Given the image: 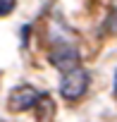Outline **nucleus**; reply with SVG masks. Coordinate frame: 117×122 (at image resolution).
<instances>
[{
    "label": "nucleus",
    "instance_id": "1",
    "mask_svg": "<svg viewBox=\"0 0 117 122\" xmlns=\"http://www.w3.org/2000/svg\"><path fill=\"white\" fill-rule=\"evenodd\" d=\"M88 84H91L88 72L81 70V67H77V70H72V72L65 74V79H62V84H60V93H62V98H67V101H79V98L88 91Z\"/></svg>",
    "mask_w": 117,
    "mask_h": 122
},
{
    "label": "nucleus",
    "instance_id": "2",
    "mask_svg": "<svg viewBox=\"0 0 117 122\" xmlns=\"http://www.w3.org/2000/svg\"><path fill=\"white\" fill-rule=\"evenodd\" d=\"M50 62H53V67H57L60 72H72V70H77L79 67V62H81V55H79V48L74 46V43H57V46H53V50H50Z\"/></svg>",
    "mask_w": 117,
    "mask_h": 122
},
{
    "label": "nucleus",
    "instance_id": "3",
    "mask_svg": "<svg viewBox=\"0 0 117 122\" xmlns=\"http://www.w3.org/2000/svg\"><path fill=\"white\" fill-rule=\"evenodd\" d=\"M38 96H41V93H38L36 86H31V84H19V86H15V89L10 91V96H7V108H10L12 112L31 110V108L36 105Z\"/></svg>",
    "mask_w": 117,
    "mask_h": 122
},
{
    "label": "nucleus",
    "instance_id": "4",
    "mask_svg": "<svg viewBox=\"0 0 117 122\" xmlns=\"http://www.w3.org/2000/svg\"><path fill=\"white\" fill-rule=\"evenodd\" d=\"M34 108H36V122H53L57 115V105L48 93H41Z\"/></svg>",
    "mask_w": 117,
    "mask_h": 122
},
{
    "label": "nucleus",
    "instance_id": "5",
    "mask_svg": "<svg viewBox=\"0 0 117 122\" xmlns=\"http://www.w3.org/2000/svg\"><path fill=\"white\" fill-rule=\"evenodd\" d=\"M105 31H107V34H117V7L110 12V17H107V22H105Z\"/></svg>",
    "mask_w": 117,
    "mask_h": 122
},
{
    "label": "nucleus",
    "instance_id": "6",
    "mask_svg": "<svg viewBox=\"0 0 117 122\" xmlns=\"http://www.w3.org/2000/svg\"><path fill=\"white\" fill-rule=\"evenodd\" d=\"M15 10V0H0V17H5Z\"/></svg>",
    "mask_w": 117,
    "mask_h": 122
},
{
    "label": "nucleus",
    "instance_id": "7",
    "mask_svg": "<svg viewBox=\"0 0 117 122\" xmlns=\"http://www.w3.org/2000/svg\"><path fill=\"white\" fill-rule=\"evenodd\" d=\"M112 93H115V98H117V72H115V84H112Z\"/></svg>",
    "mask_w": 117,
    "mask_h": 122
}]
</instances>
